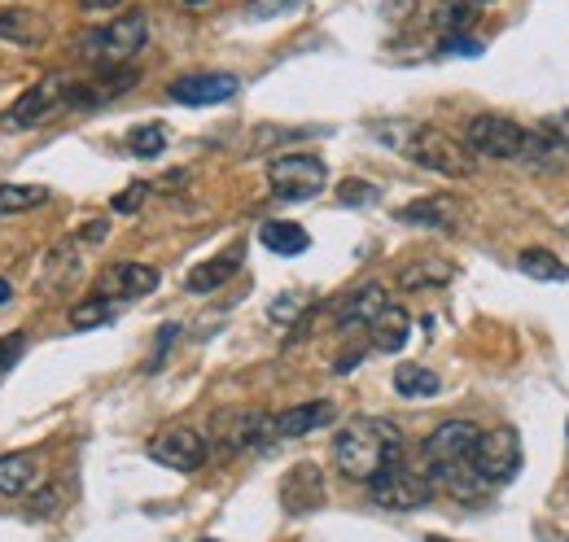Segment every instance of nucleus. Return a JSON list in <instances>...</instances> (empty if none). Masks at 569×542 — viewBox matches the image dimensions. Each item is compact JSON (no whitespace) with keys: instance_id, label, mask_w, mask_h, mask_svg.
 Segmentation results:
<instances>
[{"instance_id":"nucleus-1","label":"nucleus","mask_w":569,"mask_h":542,"mask_svg":"<svg viewBox=\"0 0 569 542\" xmlns=\"http://www.w3.org/2000/svg\"><path fill=\"white\" fill-rule=\"evenodd\" d=\"M395 460H403V438H399V429L390 420L356 415L333 438V464H338V473L351 476V481H372Z\"/></svg>"},{"instance_id":"nucleus-2","label":"nucleus","mask_w":569,"mask_h":542,"mask_svg":"<svg viewBox=\"0 0 569 542\" xmlns=\"http://www.w3.org/2000/svg\"><path fill=\"white\" fill-rule=\"evenodd\" d=\"M403 153L426 167L433 175H447V180H469L478 171V158L456 140V136L438 132V128H408L403 136Z\"/></svg>"},{"instance_id":"nucleus-3","label":"nucleus","mask_w":569,"mask_h":542,"mask_svg":"<svg viewBox=\"0 0 569 542\" xmlns=\"http://www.w3.org/2000/svg\"><path fill=\"white\" fill-rule=\"evenodd\" d=\"M144 40H149V18H144L141 9H128V13H123V18H114L110 27H101V31L83 36V40H79V53H83V58H92V62L123 67V62H132V58L141 53Z\"/></svg>"},{"instance_id":"nucleus-4","label":"nucleus","mask_w":569,"mask_h":542,"mask_svg":"<svg viewBox=\"0 0 569 542\" xmlns=\"http://www.w3.org/2000/svg\"><path fill=\"white\" fill-rule=\"evenodd\" d=\"M469 473L478 476L482 490L508 485L512 476L521 473V438L512 429H491L478 438L473 455H469Z\"/></svg>"},{"instance_id":"nucleus-5","label":"nucleus","mask_w":569,"mask_h":542,"mask_svg":"<svg viewBox=\"0 0 569 542\" xmlns=\"http://www.w3.org/2000/svg\"><path fill=\"white\" fill-rule=\"evenodd\" d=\"M268 184L281 202H311L316 193H325L329 171L316 153H281L268 162Z\"/></svg>"},{"instance_id":"nucleus-6","label":"nucleus","mask_w":569,"mask_h":542,"mask_svg":"<svg viewBox=\"0 0 569 542\" xmlns=\"http://www.w3.org/2000/svg\"><path fill=\"white\" fill-rule=\"evenodd\" d=\"M372 485V503L386 508V512H421L429 499H433V485L426 473H412L403 460L386 464L381 473L368 481Z\"/></svg>"},{"instance_id":"nucleus-7","label":"nucleus","mask_w":569,"mask_h":542,"mask_svg":"<svg viewBox=\"0 0 569 542\" xmlns=\"http://www.w3.org/2000/svg\"><path fill=\"white\" fill-rule=\"evenodd\" d=\"M478 438H482V429H478L473 420H447V424H438L426 438V446H421V455H426V464H429V476L469 464Z\"/></svg>"},{"instance_id":"nucleus-8","label":"nucleus","mask_w":569,"mask_h":542,"mask_svg":"<svg viewBox=\"0 0 569 542\" xmlns=\"http://www.w3.org/2000/svg\"><path fill=\"white\" fill-rule=\"evenodd\" d=\"M521 144H526V128L499 119V114H478L465 132V149L478 158H499V162H521Z\"/></svg>"},{"instance_id":"nucleus-9","label":"nucleus","mask_w":569,"mask_h":542,"mask_svg":"<svg viewBox=\"0 0 569 542\" xmlns=\"http://www.w3.org/2000/svg\"><path fill=\"white\" fill-rule=\"evenodd\" d=\"M207 455H211V442H207L198 429H184V424L162 429V433L149 442V460H158V464L171 469V473H193V469L207 464Z\"/></svg>"},{"instance_id":"nucleus-10","label":"nucleus","mask_w":569,"mask_h":542,"mask_svg":"<svg viewBox=\"0 0 569 542\" xmlns=\"http://www.w3.org/2000/svg\"><path fill=\"white\" fill-rule=\"evenodd\" d=\"M241 88L237 74H223V70H211V74H184L167 88V97L176 106H219V101H232Z\"/></svg>"},{"instance_id":"nucleus-11","label":"nucleus","mask_w":569,"mask_h":542,"mask_svg":"<svg viewBox=\"0 0 569 542\" xmlns=\"http://www.w3.org/2000/svg\"><path fill=\"white\" fill-rule=\"evenodd\" d=\"M214 438H219L223 455L263 446L268 442V415H259V411H223V415H214Z\"/></svg>"},{"instance_id":"nucleus-12","label":"nucleus","mask_w":569,"mask_h":542,"mask_svg":"<svg viewBox=\"0 0 569 542\" xmlns=\"http://www.w3.org/2000/svg\"><path fill=\"white\" fill-rule=\"evenodd\" d=\"M333 415H338V406L325 403V399H316V403H298V406H289V411H277V415H268V442L307 438L311 429L333 424Z\"/></svg>"},{"instance_id":"nucleus-13","label":"nucleus","mask_w":569,"mask_h":542,"mask_svg":"<svg viewBox=\"0 0 569 542\" xmlns=\"http://www.w3.org/2000/svg\"><path fill=\"white\" fill-rule=\"evenodd\" d=\"M0 40L4 44H18V49H44L53 40V27L36 9L9 4V9H0Z\"/></svg>"},{"instance_id":"nucleus-14","label":"nucleus","mask_w":569,"mask_h":542,"mask_svg":"<svg viewBox=\"0 0 569 542\" xmlns=\"http://www.w3.org/2000/svg\"><path fill=\"white\" fill-rule=\"evenodd\" d=\"M153 289H158V271L149 263H114L97 280V293L110 302H132V298H144Z\"/></svg>"},{"instance_id":"nucleus-15","label":"nucleus","mask_w":569,"mask_h":542,"mask_svg":"<svg viewBox=\"0 0 569 542\" xmlns=\"http://www.w3.org/2000/svg\"><path fill=\"white\" fill-rule=\"evenodd\" d=\"M62 97V83L58 79H44V83H36V88H27L4 114H0V128L4 132H18V128H36L44 114H49V106Z\"/></svg>"},{"instance_id":"nucleus-16","label":"nucleus","mask_w":569,"mask_h":542,"mask_svg":"<svg viewBox=\"0 0 569 542\" xmlns=\"http://www.w3.org/2000/svg\"><path fill=\"white\" fill-rule=\"evenodd\" d=\"M281 503L284 512H316L325 503V473L316 464H293L281 481Z\"/></svg>"},{"instance_id":"nucleus-17","label":"nucleus","mask_w":569,"mask_h":542,"mask_svg":"<svg viewBox=\"0 0 569 542\" xmlns=\"http://www.w3.org/2000/svg\"><path fill=\"white\" fill-rule=\"evenodd\" d=\"M44 481V460L36 451L0 455V494H31Z\"/></svg>"},{"instance_id":"nucleus-18","label":"nucleus","mask_w":569,"mask_h":542,"mask_svg":"<svg viewBox=\"0 0 569 542\" xmlns=\"http://www.w3.org/2000/svg\"><path fill=\"white\" fill-rule=\"evenodd\" d=\"M386 307H390L386 289H381V284H363V289H356V293H347V298H342V307H338V315H333V320H338V329H359V324L368 329Z\"/></svg>"},{"instance_id":"nucleus-19","label":"nucleus","mask_w":569,"mask_h":542,"mask_svg":"<svg viewBox=\"0 0 569 542\" xmlns=\"http://www.w3.org/2000/svg\"><path fill=\"white\" fill-rule=\"evenodd\" d=\"M137 79H141V70H110V74H101V79H92V83L67 88V101H71V106H106V101L123 97Z\"/></svg>"},{"instance_id":"nucleus-20","label":"nucleus","mask_w":569,"mask_h":542,"mask_svg":"<svg viewBox=\"0 0 569 542\" xmlns=\"http://www.w3.org/2000/svg\"><path fill=\"white\" fill-rule=\"evenodd\" d=\"M395 219L417 223V228H438V232H460V205L451 198H421V202L403 205Z\"/></svg>"},{"instance_id":"nucleus-21","label":"nucleus","mask_w":569,"mask_h":542,"mask_svg":"<svg viewBox=\"0 0 569 542\" xmlns=\"http://www.w3.org/2000/svg\"><path fill=\"white\" fill-rule=\"evenodd\" d=\"M368 333H372V345H377L381 354H395V350H403L408 338H412V315L390 302V307L368 324Z\"/></svg>"},{"instance_id":"nucleus-22","label":"nucleus","mask_w":569,"mask_h":542,"mask_svg":"<svg viewBox=\"0 0 569 542\" xmlns=\"http://www.w3.org/2000/svg\"><path fill=\"white\" fill-rule=\"evenodd\" d=\"M237 268H241V250H228V254H214L207 263H198L184 284H189V293H211L219 284H228L237 275Z\"/></svg>"},{"instance_id":"nucleus-23","label":"nucleus","mask_w":569,"mask_h":542,"mask_svg":"<svg viewBox=\"0 0 569 542\" xmlns=\"http://www.w3.org/2000/svg\"><path fill=\"white\" fill-rule=\"evenodd\" d=\"M259 241H263L272 254H284V259H293V254H302V250L311 245L307 228H298V223H284V219H272V223H263V228H259Z\"/></svg>"},{"instance_id":"nucleus-24","label":"nucleus","mask_w":569,"mask_h":542,"mask_svg":"<svg viewBox=\"0 0 569 542\" xmlns=\"http://www.w3.org/2000/svg\"><path fill=\"white\" fill-rule=\"evenodd\" d=\"M395 390L403 399H433L442 390V381H438V372L426 368V363H403V368H395Z\"/></svg>"},{"instance_id":"nucleus-25","label":"nucleus","mask_w":569,"mask_h":542,"mask_svg":"<svg viewBox=\"0 0 569 542\" xmlns=\"http://www.w3.org/2000/svg\"><path fill=\"white\" fill-rule=\"evenodd\" d=\"M451 280H456V268L442 263V259H421V263H408L399 271L403 289H438V284H451Z\"/></svg>"},{"instance_id":"nucleus-26","label":"nucleus","mask_w":569,"mask_h":542,"mask_svg":"<svg viewBox=\"0 0 569 542\" xmlns=\"http://www.w3.org/2000/svg\"><path fill=\"white\" fill-rule=\"evenodd\" d=\"M517 268H521V275H530V280H548V284L569 280V268L552 254V250H521V254H517Z\"/></svg>"},{"instance_id":"nucleus-27","label":"nucleus","mask_w":569,"mask_h":542,"mask_svg":"<svg viewBox=\"0 0 569 542\" xmlns=\"http://www.w3.org/2000/svg\"><path fill=\"white\" fill-rule=\"evenodd\" d=\"M49 202L44 184H0V214H27Z\"/></svg>"},{"instance_id":"nucleus-28","label":"nucleus","mask_w":569,"mask_h":542,"mask_svg":"<svg viewBox=\"0 0 569 542\" xmlns=\"http://www.w3.org/2000/svg\"><path fill=\"white\" fill-rule=\"evenodd\" d=\"M114 320V302L110 298H88V302H79V307H71V329H101V324H110Z\"/></svg>"},{"instance_id":"nucleus-29","label":"nucleus","mask_w":569,"mask_h":542,"mask_svg":"<svg viewBox=\"0 0 569 542\" xmlns=\"http://www.w3.org/2000/svg\"><path fill=\"white\" fill-rule=\"evenodd\" d=\"M128 149H132L137 158H158V153L167 149V128H158V123L132 128V132H128Z\"/></svg>"},{"instance_id":"nucleus-30","label":"nucleus","mask_w":569,"mask_h":542,"mask_svg":"<svg viewBox=\"0 0 569 542\" xmlns=\"http://www.w3.org/2000/svg\"><path fill=\"white\" fill-rule=\"evenodd\" d=\"M372 198H377V189L363 184V180H342V189H338V202L342 205H368Z\"/></svg>"},{"instance_id":"nucleus-31","label":"nucleus","mask_w":569,"mask_h":542,"mask_svg":"<svg viewBox=\"0 0 569 542\" xmlns=\"http://www.w3.org/2000/svg\"><path fill=\"white\" fill-rule=\"evenodd\" d=\"M22 350H27V338H22V333H9V338H0V377H4L9 368H18Z\"/></svg>"},{"instance_id":"nucleus-32","label":"nucleus","mask_w":569,"mask_h":542,"mask_svg":"<svg viewBox=\"0 0 569 542\" xmlns=\"http://www.w3.org/2000/svg\"><path fill=\"white\" fill-rule=\"evenodd\" d=\"M144 193H149V184H128V189H123L110 205H114L119 214H137V210L144 205Z\"/></svg>"},{"instance_id":"nucleus-33","label":"nucleus","mask_w":569,"mask_h":542,"mask_svg":"<svg viewBox=\"0 0 569 542\" xmlns=\"http://www.w3.org/2000/svg\"><path fill=\"white\" fill-rule=\"evenodd\" d=\"M106 237H110V223H106V219H88V223L74 232V241H79V245H101Z\"/></svg>"},{"instance_id":"nucleus-34","label":"nucleus","mask_w":569,"mask_h":542,"mask_svg":"<svg viewBox=\"0 0 569 542\" xmlns=\"http://www.w3.org/2000/svg\"><path fill=\"white\" fill-rule=\"evenodd\" d=\"M447 53H456V58H478L482 44H478V40H465V36H447Z\"/></svg>"},{"instance_id":"nucleus-35","label":"nucleus","mask_w":569,"mask_h":542,"mask_svg":"<svg viewBox=\"0 0 569 542\" xmlns=\"http://www.w3.org/2000/svg\"><path fill=\"white\" fill-rule=\"evenodd\" d=\"M83 13H110V9H123V0H79Z\"/></svg>"},{"instance_id":"nucleus-36","label":"nucleus","mask_w":569,"mask_h":542,"mask_svg":"<svg viewBox=\"0 0 569 542\" xmlns=\"http://www.w3.org/2000/svg\"><path fill=\"white\" fill-rule=\"evenodd\" d=\"M9 293H13V289H9V280H0V307L9 302Z\"/></svg>"},{"instance_id":"nucleus-37","label":"nucleus","mask_w":569,"mask_h":542,"mask_svg":"<svg viewBox=\"0 0 569 542\" xmlns=\"http://www.w3.org/2000/svg\"><path fill=\"white\" fill-rule=\"evenodd\" d=\"M561 132H566V140H569V119H561Z\"/></svg>"},{"instance_id":"nucleus-38","label":"nucleus","mask_w":569,"mask_h":542,"mask_svg":"<svg viewBox=\"0 0 569 542\" xmlns=\"http://www.w3.org/2000/svg\"><path fill=\"white\" fill-rule=\"evenodd\" d=\"M184 4H207V0H184Z\"/></svg>"},{"instance_id":"nucleus-39","label":"nucleus","mask_w":569,"mask_h":542,"mask_svg":"<svg viewBox=\"0 0 569 542\" xmlns=\"http://www.w3.org/2000/svg\"><path fill=\"white\" fill-rule=\"evenodd\" d=\"M426 542H447V539H426Z\"/></svg>"},{"instance_id":"nucleus-40","label":"nucleus","mask_w":569,"mask_h":542,"mask_svg":"<svg viewBox=\"0 0 569 542\" xmlns=\"http://www.w3.org/2000/svg\"><path fill=\"white\" fill-rule=\"evenodd\" d=\"M487 4H491V0H487Z\"/></svg>"}]
</instances>
